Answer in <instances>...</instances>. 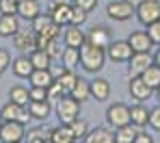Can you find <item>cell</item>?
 I'll return each mask as SVG.
<instances>
[{
	"label": "cell",
	"mask_w": 160,
	"mask_h": 143,
	"mask_svg": "<svg viewBox=\"0 0 160 143\" xmlns=\"http://www.w3.org/2000/svg\"><path fill=\"white\" fill-rule=\"evenodd\" d=\"M106 63V48L95 46L91 41H84L80 46V65L89 74H98Z\"/></svg>",
	"instance_id": "obj_1"
},
{
	"label": "cell",
	"mask_w": 160,
	"mask_h": 143,
	"mask_svg": "<svg viewBox=\"0 0 160 143\" xmlns=\"http://www.w3.org/2000/svg\"><path fill=\"white\" fill-rule=\"evenodd\" d=\"M56 115H58V121L69 126L74 119L80 117V102L76 98H72L69 93H63L58 100H56Z\"/></svg>",
	"instance_id": "obj_2"
},
{
	"label": "cell",
	"mask_w": 160,
	"mask_h": 143,
	"mask_svg": "<svg viewBox=\"0 0 160 143\" xmlns=\"http://www.w3.org/2000/svg\"><path fill=\"white\" fill-rule=\"evenodd\" d=\"M134 15L138 18V22L143 26H149L154 22L160 20V0H143L136 4L134 9Z\"/></svg>",
	"instance_id": "obj_3"
},
{
	"label": "cell",
	"mask_w": 160,
	"mask_h": 143,
	"mask_svg": "<svg viewBox=\"0 0 160 143\" xmlns=\"http://www.w3.org/2000/svg\"><path fill=\"white\" fill-rule=\"evenodd\" d=\"M26 139V128L20 121H2L0 126V143H20Z\"/></svg>",
	"instance_id": "obj_4"
},
{
	"label": "cell",
	"mask_w": 160,
	"mask_h": 143,
	"mask_svg": "<svg viewBox=\"0 0 160 143\" xmlns=\"http://www.w3.org/2000/svg\"><path fill=\"white\" fill-rule=\"evenodd\" d=\"M106 121L108 126L112 128H121L126 124H130V106L121 104V102H115L106 109Z\"/></svg>",
	"instance_id": "obj_5"
},
{
	"label": "cell",
	"mask_w": 160,
	"mask_h": 143,
	"mask_svg": "<svg viewBox=\"0 0 160 143\" xmlns=\"http://www.w3.org/2000/svg\"><path fill=\"white\" fill-rule=\"evenodd\" d=\"M32 30H35L37 35H41V37H48V39H54V37L61 35V26L54 24L52 18H50V15H43V13H39V15L32 20Z\"/></svg>",
	"instance_id": "obj_6"
},
{
	"label": "cell",
	"mask_w": 160,
	"mask_h": 143,
	"mask_svg": "<svg viewBox=\"0 0 160 143\" xmlns=\"http://www.w3.org/2000/svg\"><path fill=\"white\" fill-rule=\"evenodd\" d=\"M134 9L136 7H132L126 0H112V2H108V7H106V15L110 20H115V22H128L134 15Z\"/></svg>",
	"instance_id": "obj_7"
},
{
	"label": "cell",
	"mask_w": 160,
	"mask_h": 143,
	"mask_svg": "<svg viewBox=\"0 0 160 143\" xmlns=\"http://www.w3.org/2000/svg\"><path fill=\"white\" fill-rule=\"evenodd\" d=\"M132 57V46L126 41H110L106 46V59H110L112 63H128Z\"/></svg>",
	"instance_id": "obj_8"
},
{
	"label": "cell",
	"mask_w": 160,
	"mask_h": 143,
	"mask_svg": "<svg viewBox=\"0 0 160 143\" xmlns=\"http://www.w3.org/2000/svg\"><path fill=\"white\" fill-rule=\"evenodd\" d=\"M0 119L2 121H20V124H24L26 126L28 119H32L30 113H28L24 106H20V104H15V102H7L2 109H0Z\"/></svg>",
	"instance_id": "obj_9"
},
{
	"label": "cell",
	"mask_w": 160,
	"mask_h": 143,
	"mask_svg": "<svg viewBox=\"0 0 160 143\" xmlns=\"http://www.w3.org/2000/svg\"><path fill=\"white\" fill-rule=\"evenodd\" d=\"M72 7H74V2H52L48 15L54 20V24H58L61 28L69 26L72 24Z\"/></svg>",
	"instance_id": "obj_10"
},
{
	"label": "cell",
	"mask_w": 160,
	"mask_h": 143,
	"mask_svg": "<svg viewBox=\"0 0 160 143\" xmlns=\"http://www.w3.org/2000/svg\"><path fill=\"white\" fill-rule=\"evenodd\" d=\"M128 43L132 46V52H149L154 48V41L149 39L147 30H132L128 37Z\"/></svg>",
	"instance_id": "obj_11"
},
{
	"label": "cell",
	"mask_w": 160,
	"mask_h": 143,
	"mask_svg": "<svg viewBox=\"0 0 160 143\" xmlns=\"http://www.w3.org/2000/svg\"><path fill=\"white\" fill-rule=\"evenodd\" d=\"M128 91H130V95H132L136 102H145V100H149V95H154V89H149V87L145 85L141 76H132L130 78Z\"/></svg>",
	"instance_id": "obj_12"
},
{
	"label": "cell",
	"mask_w": 160,
	"mask_h": 143,
	"mask_svg": "<svg viewBox=\"0 0 160 143\" xmlns=\"http://www.w3.org/2000/svg\"><path fill=\"white\" fill-rule=\"evenodd\" d=\"M152 63H154V59L149 57V52H132V57H130V61H128L130 76H141Z\"/></svg>",
	"instance_id": "obj_13"
},
{
	"label": "cell",
	"mask_w": 160,
	"mask_h": 143,
	"mask_svg": "<svg viewBox=\"0 0 160 143\" xmlns=\"http://www.w3.org/2000/svg\"><path fill=\"white\" fill-rule=\"evenodd\" d=\"M35 39H37V33L30 28H22L20 26V30L13 35V43H15V48L18 50H35Z\"/></svg>",
	"instance_id": "obj_14"
},
{
	"label": "cell",
	"mask_w": 160,
	"mask_h": 143,
	"mask_svg": "<svg viewBox=\"0 0 160 143\" xmlns=\"http://www.w3.org/2000/svg\"><path fill=\"white\" fill-rule=\"evenodd\" d=\"M39 13H41L39 0H20V2H18V18L32 22Z\"/></svg>",
	"instance_id": "obj_15"
},
{
	"label": "cell",
	"mask_w": 160,
	"mask_h": 143,
	"mask_svg": "<svg viewBox=\"0 0 160 143\" xmlns=\"http://www.w3.org/2000/svg\"><path fill=\"white\" fill-rule=\"evenodd\" d=\"M87 41L106 48L108 43L112 41V37H110V30H108L106 26H100V24H98V26H91V28L87 30Z\"/></svg>",
	"instance_id": "obj_16"
},
{
	"label": "cell",
	"mask_w": 160,
	"mask_h": 143,
	"mask_svg": "<svg viewBox=\"0 0 160 143\" xmlns=\"http://www.w3.org/2000/svg\"><path fill=\"white\" fill-rule=\"evenodd\" d=\"M84 41H87V33H82V28H80V26L69 24V26L65 28V33H63V43H65V46L80 48Z\"/></svg>",
	"instance_id": "obj_17"
},
{
	"label": "cell",
	"mask_w": 160,
	"mask_h": 143,
	"mask_svg": "<svg viewBox=\"0 0 160 143\" xmlns=\"http://www.w3.org/2000/svg\"><path fill=\"white\" fill-rule=\"evenodd\" d=\"M89 89H91V98L98 102H106L110 95V83L106 78H93L89 83Z\"/></svg>",
	"instance_id": "obj_18"
},
{
	"label": "cell",
	"mask_w": 160,
	"mask_h": 143,
	"mask_svg": "<svg viewBox=\"0 0 160 143\" xmlns=\"http://www.w3.org/2000/svg\"><path fill=\"white\" fill-rule=\"evenodd\" d=\"M54 80V74L52 69H32V74L28 76V83H30V87H48L52 85Z\"/></svg>",
	"instance_id": "obj_19"
},
{
	"label": "cell",
	"mask_w": 160,
	"mask_h": 143,
	"mask_svg": "<svg viewBox=\"0 0 160 143\" xmlns=\"http://www.w3.org/2000/svg\"><path fill=\"white\" fill-rule=\"evenodd\" d=\"M130 124L136 126V128H143V126L149 124V109H145L143 102L130 106Z\"/></svg>",
	"instance_id": "obj_20"
},
{
	"label": "cell",
	"mask_w": 160,
	"mask_h": 143,
	"mask_svg": "<svg viewBox=\"0 0 160 143\" xmlns=\"http://www.w3.org/2000/svg\"><path fill=\"white\" fill-rule=\"evenodd\" d=\"M18 30H20L18 15H2L0 13V37H13Z\"/></svg>",
	"instance_id": "obj_21"
},
{
	"label": "cell",
	"mask_w": 160,
	"mask_h": 143,
	"mask_svg": "<svg viewBox=\"0 0 160 143\" xmlns=\"http://www.w3.org/2000/svg\"><path fill=\"white\" fill-rule=\"evenodd\" d=\"M28 113L32 119H48L50 117V102L48 100H30Z\"/></svg>",
	"instance_id": "obj_22"
},
{
	"label": "cell",
	"mask_w": 160,
	"mask_h": 143,
	"mask_svg": "<svg viewBox=\"0 0 160 143\" xmlns=\"http://www.w3.org/2000/svg\"><path fill=\"white\" fill-rule=\"evenodd\" d=\"M61 63L65 69H76L80 65V48H72V46H65L63 52H61Z\"/></svg>",
	"instance_id": "obj_23"
},
{
	"label": "cell",
	"mask_w": 160,
	"mask_h": 143,
	"mask_svg": "<svg viewBox=\"0 0 160 143\" xmlns=\"http://www.w3.org/2000/svg\"><path fill=\"white\" fill-rule=\"evenodd\" d=\"M87 143H115V132H110L108 128H93L89 130V135L84 137Z\"/></svg>",
	"instance_id": "obj_24"
},
{
	"label": "cell",
	"mask_w": 160,
	"mask_h": 143,
	"mask_svg": "<svg viewBox=\"0 0 160 143\" xmlns=\"http://www.w3.org/2000/svg\"><path fill=\"white\" fill-rule=\"evenodd\" d=\"M28 57H30V63H32L35 69H50V67H52V59H50V54H48L46 50L35 48V50H30Z\"/></svg>",
	"instance_id": "obj_25"
},
{
	"label": "cell",
	"mask_w": 160,
	"mask_h": 143,
	"mask_svg": "<svg viewBox=\"0 0 160 143\" xmlns=\"http://www.w3.org/2000/svg\"><path fill=\"white\" fill-rule=\"evenodd\" d=\"M11 67H13V74H15L18 78H28V76L32 74V69H35L32 63H30V57H24V54L15 59Z\"/></svg>",
	"instance_id": "obj_26"
},
{
	"label": "cell",
	"mask_w": 160,
	"mask_h": 143,
	"mask_svg": "<svg viewBox=\"0 0 160 143\" xmlns=\"http://www.w3.org/2000/svg\"><path fill=\"white\" fill-rule=\"evenodd\" d=\"M141 78H143V83L149 87V89H154V91H156V87L160 85V67L156 65V63H152V65L141 74Z\"/></svg>",
	"instance_id": "obj_27"
},
{
	"label": "cell",
	"mask_w": 160,
	"mask_h": 143,
	"mask_svg": "<svg viewBox=\"0 0 160 143\" xmlns=\"http://www.w3.org/2000/svg\"><path fill=\"white\" fill-rule=\"evenodd\" d=\"M9 100L11 102H15V104H20V106H26L28 102H30V95H28V89L22 85H13L9 89Z\"/></svg>",
	"instance_id": "obj_28"
},
{
	"label": "cell",
	"mask_w": 160,
	"mask_h": 143,
	"mask_svg": "<svg viewBox=\"0 0 160 143\" xmlns=\"http://www.w3.org/2000/svg\"><path fill=\"white\" fill-rule=\"evenodd\" d=\"M76 80H78V76L74 74V69H63V72L56 76V83L63 87V93H72Z\"/></svg>",
	"instance_id": "obj_29"
},
{
	"label": "cell",
	"mask_w": 160,
	"mask_h": 143,
	"mask_svg": "<svg viewBox=\"0 0 160 143\" xmlns=\"http://www.w3.org/2000/svg\"><path fill=\"white\" fill-rule=\"evenodd\" d=\"M72 98H76L80 104L84 102V100H89L91 98V89H89V83L84 80V78H80L78 76V80H76V85H74V89H72V93H69Z\"/></svg>",
	"instance_id": "obj_30"
},
{
	"label": "cell",
	"mask_w": 160,
	"mask_h": 143,
	"mask_svg": "<svg viewBox=\"0 0 160 143\" xmlns=\"http://www.w3.org/2000/svg\"><path fill=\"white\" fill-rule=\"evenodd\" d=\"M136 128H132V124H126L121 128H115V143H132L136 137Z\"/></svg>",
	"instance_id": "obj_31"
},
{
	"label": "cell",
	"mask_w": 160,
	"mask_h": 143,
	"mask_svg": "<svg viewBox=\"0 0 160 143\" xmlns=\"http://www.w3.org/2000/svg\"><path fill=\"white\" fill-rule=\"evenodd\" d=\"M50 139L54 143H76L74 139V135H72V130H69V126H61V128H54L52 132H50Z\"/></svg>",
	"instance_id": "obj_32"
},
{
	"label": "cell",
	"mask_w": 160,
	"mask_h": 143,
	"mask_svg": "<svg viewBox=\"0 0 160 143\" xmlns=\"http://www.w3.org/2000/svg\"><path fill=\"white\" fill-rule=\"evenodd\" d=\"M69 130H72V135H74V139L78 141V139H84L87 135H89V124L84 121V119H74L72 124H69Z\"/></svg>",
	"instance_id": "obj_33"
},
{
	"label": "cell",
	"mask_w": 160,
	"mask_h": 143,
	"mask_svg": "<svg viewBox=\"0 0 160 143\" xmlns=\"http://www.w3.org/2000/svg\"><path fill=\"white\" fill-rule=\"evenodd\" d=\"M87 15H89V13H87L82 7H78V4L72 7V24H74V26H82V24L87 22Z\"/></svg>",
	"instance_id": "obj_34"
},
{
	"label": "cell",
	"mask_w": 160,
	"mask_h": 143,
	"mask_svg": "<svg viewBox=\"0 0 160 143\" xmlns=\"http://www.w3.org/2000/svg\"><path fill=\"white\" fill-rule=\"evenodd\" d=\"M61 43H63V41H58V37H54V39H50V41H48L46 52L50 54V59H61V52H63Z\"/></svg>",
	"instance_id": "obj_35"
},
{
	"label": "cell",
	"mask_w": 160,
	"mask_h": 143,
	"mask_svg": "<svg viewBox=\"0 0 160 143\" xmlns=\"http://www.w3.org/2000/svg\"><path fill=\"white\" fill-rule=\"evenodd\" d=\"M0 13L2 15H18V2L15 0H0Z\"/></svg>",
	"instance_id": "obj_36"
},
{
	"label": "cell",
	"mask_w": 160,
	"mask_h": 143,
	"mask_svg": "<svg viewBox=\"0 0 160 143\" xmlns=\"http://www.w3.org/2000/svg\"><path fill=\"white\" fill-rule=\"evenodd\" d=\"M28 95H30V100H48V89L46 87H30Z\"/></svg>",
	"instance_id": "obj_37"
},
{
	"label": "cell",
	"mask_w": 160,
	"mask_h": 143,
	"mask_svg": "<svg viewBox=\"0 0 160 143\" xmlns=\"http://www.w3.org/2000/svg\"><path fill=\"white\" fill-rule=\"evenodd\" d=\"M147 35H149V39L154 41V46H156V43L160 46V20L147 26Z\"/></svg>",
	"instance_id": "obj_38"
},
{
	"label": "cell",
	"mask_w": 160,
	"mask_h": 143,
	"mask_svg": "<svg viewBox=\"0 0 160 143\" xmlns=\"http://www.w3.org/2000/svg\"><path fill=\"white\" fill-rule=\"evenodd\" d=\"M149 126H152L156 132H160V104L149 111Z\"/></svg>",
	"instance_id": "obj_39"
},
{
	"label": "cell",
	"mask_w": 160,
	"mask_h": 143,
	"mask_svg": "<svg viewBox=\"0 0 160 143\" xmlns=\"http://www.w3.org/2000/svg\"><path fill=\"white\" fill-rule=\"evenodd\" d=\"M11 65V54H9V50H4V48H0V76L7 72V67Z\"/></svg>",
	"instance_id": "obj_40"
},
{
	"label": "cell",
	"mask_w": 160,
	"mask_h": 143,
	"mask_svg": "<svg viewBox=\"0 0 160 143\" xmlns=\"http://www.w3.org/2000/svg\"><path fill=\"white\" fill-rule=\"evenodd\" d=\"M74 4H78V7H82L87 13H91V11L98 7V0H74Z\"/></svg>",
	"instance_id": "obj_41"
},
{
	"label": "cell",
	"mask_w": 160,
	"mask_h": 143,
	"mask_svg": "<svg viewBox=\"0 0 160 143\" xmlns=\"http://www.w3.org/2000/svg\"><path fill=\"white\" fill-rule=\"evenodd\" d=\"M132 143H154V139H152L147 132H136V137H134Z\"/></svg>",
	"instance_id": "obj_42"
},
{
	"label": "cell",
	"mask_w": 160,
	"mask_h": 143,
	"mask_svg": "<svg viewBox=\"0 0 160 143\" xmlns=\"http://www.w3.org/2000/svg\"><path fill=\"white\" fill-rule=\"evenodd\" d=\"M152 59H154V63H156V65H158V67H160V50H158V52H156V54H154V57H152Z\"/></svg>",
	"instance_id": "obj_43"
},
{
	"label": "cell",
	"mask_w": 160,
	"mask_h": 143,
	"mask_svg": "<svg viewBox=\"0 0 160 143\" xmlns=\"http://www.w3.org/2000/svg\"><path fill=\"white\" fill-rule=\"evenodd\" d=\"M126 2H130L132 7H136V4H138V2H143V0H126Z\"/></svg>",
	"instance_id": "obj_44"
},
{
	"label": "cell",
	"mask_w": 160,
	"mask_h": 143,
	"mask_svg": "<svg viewBox=\"0 0 160 143\" xmlns=\"http://www.w3.org/2000/svg\"><path fill=\"white\" fill-rule=\"evenodd\" d=\"M156 98H158V102H160V85L156 87Z\"/></svg>",
	"instance_id": "obj_45"
},
{
	"label": "cell",
	"mask_w": 160,
	"mask_h": 143,
	"mask_svg": "<svg viewBox=\"0 0 160 143\" xmlns=\"http://www.w3.org/2000/svg\"><path fill=\"white\" fill-rule=\"evenodd\" d=\"M15 2H20V0H15Z\"/></svg>",
	"instance_id": "obj_46"
},
{
	"label": "cell",
	"mask_w": 160,
	"mask_h": 143,
	"mask_svg": "<svg viewBox=\"0 0 160 143\" xmlns=\"http://www.w3.org/2000/svg\"><path fill=\"white\" fill-rule=\"evenodd\" d=\"M72 2H74V0H72Z\"/></svg>",
	"instance_id": "obj_47"
},
{
	"label": "cell",
	"mask_w": 160,
	"mask_h": 143,
	"mask_svg": "<svg viewBox=\"0 0 160 143\" xmlns=\"http://www.w3.org/2000/svg\"><path fill=\"white\" fill-rule=\"evenodd\" d=\"M20 143H22V141H20Z\"/></svg>",
	"instance_id": "obj_48"
}]
</instances>
